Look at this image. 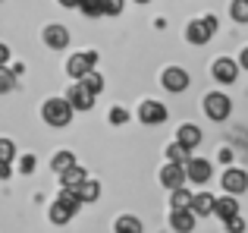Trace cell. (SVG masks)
<instances>
[{"label": "cell", "mask_w": 248, "mask_h": 233, "mask_svg": "<svg viewBox=\"0 0 248 233\" xmlns=\"http://www.w3.org/2000/svg\"><path fill=\"white\" fill-rule=\"evenodd\" d=\"M66 98H69V104H73L76 111H88V107H91V101H94V92H91L88 85H82V82H76V85L69 88V95H66Z\"/></svg>", "instance_id": "9"}, {"label": "cell", "mask_w": 248, "mask_h": 233, "mask_svg": "<svg viewBox=\"0 0 248 233\" xmlns=\"http://www.w3.org/2000/svg\"><path fill=\"white\" fill-rule=\"evenodd\" d=\"M10 177V164H0V180H6Z\"/></svg>", "instance_id": "34"}, {"label": "cell", "mask_w": 248, "mask_h": 233, "mask_svg": "<svg viewBox=\"0 0 248 233\" xmlns=\"http://www.w3.org/2000/svg\"><path fill=\"white\" fill-rule=\"evenodd\" d=\"M44 44L54 48V50H63L69 44V32L63 29V25H47V29H44Z\"/></svg>", "instance_id": "13"}, {"label": "cell", "mask_w": 248, "mask_h": 233, "mask_svg": "<svg viewBox=\"0 0 248 233\" xmlns=\"http://www.w3.org/2000/svg\"><path fill=\"white\" fill-rule=\"evenodd\" d=\"M176 139H179L186 148H195L201 142V129L195 126V123H186V126H179V135H176Z\"/></svg>", "instance_id": "16"}, {"label": "cell", "mask_w": 248, "mask_h": 233, "mask_svg": "<svg viewBox=\"0 0 248 233\" xmlns=\"http://www.w3.org/2000/svg\"><path fill=\"white\" fill-rule=\"evenodd\" d=\"M19 167H22V173H31V170H35V158H31V154H29V158H22V164H19Z\"/></svg>", "instance_id": "32"}, {"label": "cell", "mask_w": 248, "mask_h": 233, "mask_svg": "<svg viewBox=\"0 0 248 233\" xmlns=\"http://www.w3.org/2000/svg\"><path fill=\"white\" fill-rule=\"evenodd\" d=\"M116 233H141V221L132 215H123L120 221H116Z\"/></svg>", "instance_id": "20"}, {"label": "cell", "mask_w": 248, "mask_h": 233, "mask_svg": "<svg viewBox=\"0 0 248 233\" xmlns=\"http://www.w3.org/2000/svg\"><path fill=\"white\" fill-rule=\"evenodd\" d=\"M160 82H164L167 92H186V88H188V73L179 69V67H170V69H164Z\"/></svg>", "instance_id": "7"}, {"label": "cell", "mask_w": 248, "mask_h": 233, "mask_svg": "<svg viewBox=\"0 0 248 233\" xmlns=\"http://www.w3.org/2000/svg\"><path fill=\"white\" fill-rule=\"evenodd\" d=\"M226 230H230V233H242V230H245V221H242L239 215H232L230 221H226Z\"/></svg>", "instance_id": "31"}, {"label": "cell", "mask_w": 248, "mask_h": 233, "mask_svg": "<svg viewBox=\"0 0 248 233\" xmlns=\"http://www.w3.org/2000/svg\"><path fill=\"white\" fill-rule=\"evenodd\" d=\"M220 183H223V189H226V192L239 196V192H245V189H248V173H245V170H226Z\"/></svg>", "instance_id": "11"}, {"label": "cell", "mask_w": 248, "mask_h": 233, "mask_svg": "<svg viewBox=\"0 0 248 233\" xmlns=\"http://www.w3.org/2000/svg\"><path fill=\"white\" fill-rule=\"evenodd\" d=\"M230 111H232V104H230V98H226L223 92H211L204 98V114L211 116V120H226V116H230Z\"/></svg>", "instance_id": "3"}, {"label": "cell", "mask_w": 248, "mask_h": 233, "mask_svg": "<svg viewBox=\"0 0 248 233\" xmlns=\"http://www.w3.org/2000/svg\"><path fill=\"white\" fill-rule=\"evenodd\" d=\"M13 88H16V69L0 67V95H3V92H13Z\"/></svg>", "instance_id": "23"}, {"label": "cell", "mask_w": 248, "mask_h": 233, "mask_svg": "<svg viewBox=\"0 0 248 233\" xmlns=\"http://www.w3.org/2000/svg\"><path fill=\"white\" fill-rule=\"evenodd\" d=\"M214 205H217V199H214L211 192H198V196H192V211H195V217L214 215Z\"/></svg>", "instance_id": "14"}, {"label": "cell", "mask_w": 248, "mask_h": 233, "mask_svg": "<svg viewBox=\"0 0 248 233\" xmlns=\"http://www.w3.org/2000/svg\"><path fill=\"white\" fill-rule=\"evenodd\" d=\"M188 173H186V164H176V161H170V164L160 170V183L167 186V189H179V186H186Z\"/></svg>", "instance_id": "4"}, {"label": "cell", "mask_w": 248, "mask_h": 233, "mask_svg": "<svg viewBox=\"0 0 248 233\" xmlns=\"http://www.w3.org/2000/svg\"><path fill=\"white\" fill-rule=\"evenodd\" d=\"M242 67H245V69H248V48H245V50H242Z\"/></svg>", "instance_id": "36"}, {"label": "cell", "mask_w": 248, "mask_h": 233, "mask_svg": "<svg viewBox=\"0 0 248 233\" xmlns=\"http://www.w3.org/2000/svg\"><path fill=\"white\" fill-rule=\"evenodd\" d=\"M76 192H79V199H82V202H94V199L101 196V186H97L94 180H88V177H85L82 183L76 186Z\"/></svg>", "instance_id": "17"}, {"label": "cell", "mask_w": 248, "mask_h": 233, "mask_svg": "<svg viewBox=\"0 0 248 233\" xmlns=\"http://www.w3.org/2000/svg\"><path fill=\"white\" fill-rule=\"evenodd\" d=\"M73 111L76 107L69 104V98H50V101H44V107H41L47 126H66V123L73 120Z\"/></svg>", "instance_id": "1"}, {"label": "cell", "mask_w": 248, "mask_h": 233, "mask_svg": "<svg viewBox=\"0 0 248 233\" xmlns=\"http://www.w3.org/2000/svg\"><path fill=\"white\" fill-rule=\"evenodd\" d=\"M167 158H170V161H176V164H186V161L192 158V148H186V145H182L179 139H176L173 145L167 148Z\"/></svg>", "instance_id": "19"}, {"label": "cell", "mask_w": 248, "mask_h": 233, "mask_svg": "<svg viewBox=\"0 0 248 233\" xmlns=\"http://www.w3.org/2000/svg\"><path fill=\"white\" fill-rule=\"evenodd\" d=\"M173 208H192V192H188L186 186L173 189Z\"/></svg>", "instance_id": "24"}, {"label": "cell", "mask_w": 248, "mask_h": 233, "mask_svg": "<svg viewBox=\"0 0 248 233\" xmlns=\"http://www.w3.org/2000/svg\"><path fill=\"white\" fill-rule=\"evenodd\" d=\"M73 215H76V208H69L66 202H60V199H57L54 208H50V221H54V224H66Z\"/></svg>", "instance_id": "18"}, {"label": "cell", "mask_w": 248, "mask_h": 233, "mask_svg": "<svg viewBox=\"0 0 248 233\" xmlns=\"http://www.w3.org/2000/svg\"><path fill=\"white\" fill-rule=\"evenodd\" d=\"M135 3H151V0H135Z\"/></svg>", "instance_id": "37"}, {"label": "cell", "mask_w": 248, "mask_h": 233, "mask_svg": "<svg viewBox=\"0 0 248 233\" xmlns=\"http://www.w3.org/2000/svg\"><path fill=\"white\" fill-rule=\"evenodd\" d=\"M13 158H16V145L10 139H0V164H10Z\"/></svg>", "instance_id": "28"}, {"label": "cell", "mask_w": 248, "mask_h": 233, "mask_svg": "<svg viewBox=\"0 0 248 233\" xmlns=\"http://www.w3.org/2000/svg\"><path fill=\"white\" fill-rule=\"evenodd\" d=\"M104 13H107V16H120L123 13V0H104Z\"/></svg>", "instance_id": "30"}, {"label": "cell", "mask_w": 248, "mask_h": 233, "mask_svg": "<svg viewBox=\"0 0 248 233\" xmlns=\"http://www.w3.org/2000/svg\"><path fill=\"white\" fill-rule=\"evenodd\" d=\"M94 63H97V54H94V50H85V54L69 57L66 69H69V76H73V79H82L88 69H94Z\"/></svg>", "instance_id": "5"}, {"label": "cell", "mask_w": 248, "mask_h": 233, "mask_svg": "<svg viewBox=\"0 0 248 233\" xmlns=\"http://www.w3.org/2000/svg\"><path fill=\"white\" fill-rule=\"evenodd\" d=\"M239 76V63L230 60V57H220V60H214V79L220 82V85H230V82H236Z\"/></svg>", "instance_id": "6"}, {"label": "cell", "mask_w": 248, "mask_h": 233, "mask_svg": "<svg viewBox=\"0 0 248 233\" xmlns=\"http://www.w3.org/2000/svg\"><path fill=\"white\" fill-rule=\"evenodd\" d=\"M214 29H217V16H204V19H195V22H188L186 29V38L192 44H207L214 35Z\"/></svg>", "instance_id": "2"}, {"label": "cell", "mask_w": 248, "mask_h": 233, "mask_svg": "<svg viewBox=\"0 0 248 233\" xmlns=\"http://www.w3.org/2000/svg\"><path fill=\"white\" fill-rule=\"evenodd\" d=\"M126 120H129L126 107H113V111H110V123H113V126H120V123H126Z\"/></svg>", "instance_id": "29"}, {"label": "cell", "mask_w": 248, "mask_h": 233, "mask_svg": "<svg viewBox=\"0 0 248 233\" xmlns=\"http://www.w3.org/2000/svg\"><path fill=\"white\" fill-rule=\"evenodd\" d=\"M73 164H76V158H73L69 151H57V154H54V161H50V167H54L57 173H66Z\"/></svg>", "instance_id": "21"}, {"label": "cell", "mask_w": 248, "mask_h": 233, "mask_svg": "<svg viewBox=\"0 0 248 233\" xmlns=\"http://www.w3.org/2000/svg\"><path fill=\"white\" fill-rule=\"evenodd\" d=\"M79 10L85 16H104V0H79Z\"/></svg>", "instance_id": "25"}, {"label": "cell", "mask_w": 248, "mask_h": 233, "mask_svg": "<svg viewBox=\"0 0 248 233\" xmlns=\"http://www.w3.org/2000/svg\"><path fill=\"white\" fill-rule=\"evenodd\" d=\"M79 82H82V85H88V88H91V92H94V95H97V92H101V88H104V79H101V76L94 73V69H88V73H85Z\"/></svg>", "instance_id": "27"}, {"label": "cell", "mask_w": 248, "mask_h": 233, "mask_svg": "<svg viewBox=\"0 0 248 233\" xmlns=\"http://www.w3.org/2000/svg\"><path fill=\"white\" fill-rule=\"evenodd\" d=\"M214 215L223 217V221H230L232 215H239V202L232 199V192H226V199H217V205H214Z\"/></svg>", "instance_id": "15"}, {"label": "cell", "mask_w": 248, "mask_h": 233, "mask_svg": "<svg viewBox=\"0 0 248 233\" xmlns=\"http://www.w3.org/2000/svg\"><path fill=\"white\" fill-rule=\"evenodd\" d=\"M139 116H141V123H148V126H157V123L167 120V107L160 104V101H145Z\"/></svg>", "instance_id": "10"}, {"label": "cell", "mask_w": 248, "mask_h": 233, "mask_svg": "<svg viewBox=\"0 0 248 233\" xmlns=\"http://www.w3.org/2000/svg\"><path fill=\"white\" fill-rule=\"evenodd\" d=\"M170 224H173L176 233H192V227H195V211L192 208H173Z\"/></svg>", "instance_id": "12"}, {"label": "cell", "mask_w": 248, "mask_h": 233, "mask_svg": "<svg viewBox=\"0 0 248 233\" xmlns=\"http://www.w3.org/2000/svg\"><path fill=\"white\" fill-rule=\"evenodd\" d=\"M60 177H63V186H69V189H76V186H79L82 180H85V170H82L79 164H73V167H69L66 173H60Z\"/></svg>", "instance_id": "22"}, {"label": "cell", "mask_w": 248, "mask_h": 233, "mask_svg": "<svg viewBox=\"0 0 248 233\" xmlns=\"http://www.w3.org/2000/svg\"><path fill=\"white\" fill-rule=\"evenodd\" d=\"M6 63H10V48L0 44V67H6Z\"/></svg>", "instance_id": "33"}, {"label": "cell", "mask_w": 248, "mask_h": 233, "mask_svg": "<svg viewBox=\"0 0 248 233\" xmlns=\"http://www.w3.org/2000/svg\"><path fill=\"white\" fill-rule=\"evenodd\" d=\"M230 13L236 22H248V0H232L230 3Z\"/></svg>", "instance_id": "26"}, {"label": "cell", "mask_w": 248, "mask_h": 233, "mask_svg": "<svg viewBox=\"0 0 248 233\" xmlns=\"http://www.w3.org/2000/svg\"><path fill=\"white\" fill-rule=\"evenodd\" d=\"M186 173H188V183H201L204 186L207 180H211V164L201 158H188L186 161Z\"/></svg>", "instance_id": "8"}, {"label": "cell", "mask_w": 248, "mask_h": 233, "mask_svg": "<svg viewBox=\"0 0 248 233\" xmlns=\"http://www.w3.org/2000/svg\"><path fill=\"white\" fill-rule=\"evenodd\" d=\"M63 6H79V0H60Z\"/></svg>", "instance_id": "35"}]
</instances>
